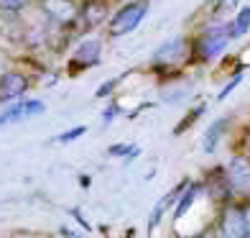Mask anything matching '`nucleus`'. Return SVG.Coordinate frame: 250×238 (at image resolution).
Instances as JSON below:
<instances>
[{
	"mask_svg": "<svg viewBox=\"0 0 250 238\" xmlns=\"http://www.w3.org/2000/svg\"><path fill=\"white\" fill-rule=\"evenodd\" d=\"M235 24L227 21V24H214L202 28L197 36H191V47H194V62L207 64L212 62L217 54H222L227 49V44L235 41Z\"/></svg>",
	"mask_w": 250,
	"mask_h": 238,
	"instance_id": "f257e3e1",
	"label": "nucleus"
},
{
	"mask_svg": "<svg viewBox=\"0 0 250 238\" xmlns=\"http://www.w3.org/2000/svg\"><path fill=\"white\" fill-rule=\"evenodd\" d=\"M194 62V47H191V39L189 36H176L171 41L161 44L153 56H151V70L161 72L164 77L179 72L181 67H187Z\"/></svg>",
	"mask_w": 250,
	"mask_h": 238,
	"instance_id": "f03ea898",
	"label": "nucleus"
},
{
	"mask_svg": "<svg viewBox=\"0 0 250 238\" xmlns=\"http://www.w3.org/2000/svg\"><path fill=\"white\" fill-rule=\"evenodd\" d=\"M148 5L151 0H128L125 5H120L105 26L107 39H123L130 31H135L141 26V21L146 18V13H148Z\"/></svg>",
	"mask_w": 250,
	"mask_h": 238,
	"instance_id": "7ed1b4c3",
	"label": "nucleus"
},
{
	"mask_svg": "<svg viewBox=\"0 0 250 238\" xmlns=\"http://www.w3.org/2000/svg\"><path fill=\"white\" fill-rule=\"evenodd\" d=\"M36 8L41 16L54 26L62 28H74L79 21V0H36Z\"/></svg>",
	"mask_w": 250,
	"mask_h": 238,
	"instance_id": "20e7f679",
	"label": "nucleus"
},
{
	"mask_svg": "<svg viewBox=\"0 0 250 238\" xmlns=\"http://www.w3.org/2000/svg\"><path fill=\"white\" fill-rule=\"evenodd\" d=\"M217 233L222 238H250L248 233V223H245V213H243V202H227L220 208L217 215Z\"/></svg>",
	"mask_w": 250,
	"mask_h": 238,
	"instance_id": "39448f33",
	"label": "nucleus"
},
{
	"mask_svg": "<svg viewBox=\"0 0 250 238\" xmlns=\"http://www.w3.org/2000/svg\"><path fill=\"white\" fill-rule=\"evenodd\" d=\"M110 0H82L79 3L77 33H92L110 21Z\"/></svg>",
	"mask_w": 250,
	"mask_h": 238,
	"instance_id": "423d86ee",
	"label": "nucleus"
},
{
	"mask_svg": "<svg viewBox=\"0 0 250 238\" xmlns=\"http://www.w3.org/2000/svg\"><path fill=\"white\" fill-rule=\"evenodd\" d=\"M100 59H102V41L100 39H82L69 56L66 72L74 77L79 72H87V70H92V67H97Z\"/></svg>",
	"mask_w": 250,
	"mask_h": 238,
	"instance_id": "0eeeda50",
	"label": "nucleus"
},
{
	"mask_svg": "<svg viewBox=\"0 0 250 238\" xmlns=\"http://www.w3.org/2000/svg\"><path fill=\"white\" fill-rule=\"evenodd\" d=\"M227 179L235 195L240 197H250V156L248 154H235L230 162L225 164Z\"/></svg>",
	"mask_w": 250,
	"mask_h": 238,
	"instance_id": "6e6552de",
	"label": "nucleus"
},
{
	"mask_svg": "<svg viewBox=\"0 0 250 238\" xmlns=\"http://www.w3.org/2000/svg\"><path fill=\"white\" fill-rule=\"evenodd\" d=\"M204 192L209 195V200L214 202V205H227V202H232L235 192L230 187V179H227V172L225 167H214L207 172V177H204Z\"/></svg>",
	"mask_w": 250,
	"mask_h": 238,
	"instance_id": "1a4fd4ad",
	"label": "nucleus"
},
{
	"mask_svg": "<svg viewBox=\"0 0 250 238\" xmlns=\"http://www.w3.org/2000/svg\"><path fill=\"white\" fill-rule=\"evenodd\" d=\"M31 87V77L26 72L8 70L5 74H0V105H10L18 97H23Z\"/></svg>",
	"mask_w": 250,
	"mask_h": 238,
	"instance_id": "9d476101",
	"label": "nucleus"
},
{
	"mask_svg": "<svg viewBox=\"0 0 250 238\" xmlns=\"http://www.w3.org/2000/svg\"><path fill=\"white\" fill-rule=\"evenodd\" d=\"M46 113V105L41 100H16L10 103L3 113H0V126H8V123H18L23 118H31V116H41Z\"/></svg>",
	"mask_w": 250,
	"mask_h": 238,
	"instance_id": "9b49d317",
	"label": "nucleus"
},
{
	"mask_svg": "<svg viewBox=\"0 0 250 238\" xmlns=\"http://www.w3.org/2000/svg\"><path fill=\"white\" fill-rule=\"evenodd\" d=\"M26 31H28V24L21 18V13H16V10H0V39H5L10 44H23Z\"/></svg>",
	"mask_w": 250,
	"mask_h": 238,
	"instance_id": "f8f14e48",
	"label": "nucleus"
},
{
	"mask_svg": "<svg viewBox=\"0 0 250 238\" xmlns=\"http://www.w3.org/2000/svg\"><path fill=\"white\" fill-rule=\"evenodd\" d=\"M189 182H191V179H181V182H179V185H176V187H174L171 192H168L166 197H161V200L156 202V208H153V213H151V218H148V231H153L156 225L161 223V218H164V213H166V210L171 208L174 202H176V200L181 197V192L187 190V185H189Z\"/></svg>",
	"mask_w": 250,
	"mask_h": 238,
	"instance_id": "ddd939ff",
	"label": "nucleus"
},
{
	"mask_svg": "<svg viewBox=\"0 0 250 238\" xmlns=\"http://www.w3.org/2000/svg\"><path fill=\"white\" fill-rule=\"evenodd\" d=\"M230 116H222V118H217V120H212L209 123V128H207V133H204V143H202V149L207 151V154H212L214 149H217V143H220V139L227 133V128H230Z\"/></svg>",
	"mask_w": 250,
	"mask_h": 238,
	"instance_id": "4468645a",
	"label": "nucleus"
},
{
	"mask_svg": "<svg viewBox=\"0 0 250 238\" xmlns=\"http://www.w3.org/2000/svg\"><path fill=\"white\" fill-rule=\"evenodd\" d=\"M199 192H202V185L199 182H189L187 190L181 192V197L176 202V210H174V220H181L184 215L191 210V205H194V200L199 197Z\"/></svg>",
	"mask_w": 250,
	"mask_h": 238,
	"instance_id": "2eb2a0df",
	"label": "nucleus"
},
{
	"mask_svg": "<svg viewBox=\"0 0 250 238\" xmlns=\"http://www.w3.org/2000/svg\"><path fill=\"white\" fill-rule=\"evenodd\" d=\"M204 113H207V103H199V105H194V108H191L189 113H187V116L184 118H181V123H179V126L174 128V133L176 136H181V133H184L187 128H191V126H194V123L204 116Z\"/></svg>",
	"mask_w": 250,
	"mask_h": 238,
	"instance_id": "dca6fc26",
	"label": "nucleus"
},
{
	"mask_svg": "<svg viewBox=\"0 0 250 238\" xmlns=\"http://www.w3.org/2000/svg\"><path fill=\"white\" fill-rule=\"evenodd\" d=\"M110 156H123L125 162H130V159L138 156V146L135 143H115V146H110L107 149Z\"/></svg>",
	"mask_w": 250,
	"mask_h": 238,
	"instance_id": "f3484780",
	"label": "nucleus"
},
{
	"mask_svg": "<svg viewBox=\"0 0 250 238\" xmlns=\"http://www.w3.org/2000/svg\"><path fill=\"white\" fill-rule=\"evenodd\" d=\"M232 24H235V36H237V39L245 36L248 28H250V5L240 8V13H237V18H232Z\"/></svg>",
	"mask_w": 250,
	"mask_h": 238,
	"instance_id": "a211bd4d",
	"label": "nucleus"
},
{
	"mask_svg": "<svg viewBox=\"0 0 250 238\" xmlns=\"http://www.w3.org/2000/svg\"><path fill=\"white\" fill-rule=\"evenodd\" d=\"M87 133V126H74V128H69V131H64V133H59L56 136V143H69V141H77L79 136H84Z\"/></svg>",
	"mask_w": 250,
	"mask_h": 238,
	"instance_id": "6ab92c4d",
	"label": "nucleus"
},
{
	"mask_svg": "<svg viewBox=\"0 0 250 238\" xmlns=\"http://www.w3.org/2000/svg\"><path fill=\"white\" fill-rule=\"evenodd\" d=\"M31 3H36V0H0V10H16V13H21Z\"/></svg>",
	"mask_w": 250,
	"mask_h": 238,
	"instance_id": "aec40b11",
	"label": "nucleus"
},
{
	"mask_svg": "<svg viewBox=\"0 0 250 238\" xmlns=\"http://www.w3.org/2000/svg\"><path fill=\"white\" fill-rule=\"evenodd\" d=\"M123 79H125V77H112L110 82H105V85H100V87H97V93H95V95H97V97H107V95H112V90H115V87L123 82Z\"/></svg>",
	"mask_w": 250,
	"mask_h": 238,
	"instance_id": "412c9836",
	"label": "nucleus"
},
{
	"mask_svg": "<svg viewBox=\"0 0 250 238\" xmlns=\"http://www.w3.org/2000/svg\"><path fill=\"white\" fill-rule=\"evenodd\" d=\"M240 82H243V74H240V72H237V74H235V77L230 79V82H227V85H225V87L220 90V95H217V100H225V97H227V95H230V93H232V90H235L237 85H240Z\"/></svg>",
	"mask_w": 250,
	"mask_h": 238,
	"instance_id": "4be33fe9",
	"label": "nucleus"
},
{
	"mask_svg": "<svg viewBox=\"0 0 250 238\" xmlns=\"http://www.w3.org/2000/svg\"><path fill=\"white\" fill-rule=\"evenodd\" d=\"M118 113H120L118 103H110V105H107V110H102V123H105V126H107V123H112V118H115Z\"/></svg>",
	"mask_w": 250,
	"mask_h": 238,
	"instance_id": "5701e85b",
	"label": "nucleus"
},
{
	"mask_svg": "<svg viewBox=\"0 0 250 238\" xmlns=\"http://www.w3.org/2000/svg\"><path fill=\"white\" fill-rule=\"evenodd\" d=\"M69 213H72V218H74V220H77V223H79V225H82V228H84V231H92V225H89V223H87V220H84V218H82V213H79V210H77V208H72V210H69Z\"/></svg>",
	"mask_w": 250,
	"mask_h": 238,
	"instance_id": "b1692460",
	"label": "nucleus"
},
{
	"mask_svg": "<svg viewBox=\"0 0 250 238\" xmlns=\"http://www.w3.org/2000/svg\"><path fill=\"white\" fill-rule=\"evenodd\" d=\"M191 238H222V236L217 233V228H204V231H199L197 236H191Z\"/></svg>",
	"mask_w": 250,
	"mask_h": 238,
	"instance_id": "393cba45",
	"label": "nucleus"
},
{
	"mask_svg": "<svg viewBox=\"0 0 250 238\" xmlns=\"http://www.w3.org/2000/svg\"><path fill=\"white\" fill-rule=\"evenodd\" d=\"M243 213H245V223H248V233H250V200L243 202Z\"/></svg>",
	"mask_w": 250,
	"mask_h": 238,
	"instance_id": "a878e982",
	"label": "nucleus"
},
{
	"mask_svg": "<svg viewBox=\"0 0 250 238\" xmlns=\"http://www.w3.org/2000/svg\"><path fill=\"white\" fill-rule=\"evenodd\" d=\"M62 236H64V238H87V236L74 233V231H69V228H62Z\"/></svg>",
	"mask_w": 250,
	"mask_h": 238,
	"instance_id": "bb28decb",
	"label": "nucleus"
},
{
	"mask_svg": "<svg viewBox=\"0 0 250 238\" xmlns=\"http://www.w3.org/2000/svg\"><path fill=\"white\" fill-rule=\"evenodd\" d=\"M79 185H82V187H89V177H79Z\"/></svg>",
	"mask_w": 250,
	"mask_h": 238,
	"instance_id": "cd10ccee",
	"label": "nucleus"
}]
</instances>
